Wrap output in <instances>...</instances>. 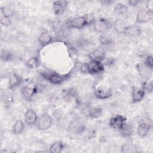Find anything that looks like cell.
Wrapping results in <instances>:
<instances>
[{
    "label": "cell",
    "mask_w": 153,
    "mask_h": 153,
    "mask_svg": "<svg viewBox=\"0 0 153 153\" xmlns=\"http://www.w3.org/2000/svg\"><path fill=\"white\" fill-rule=\"evenodd\" d=\"M128 2V4H130V5H131V6H136L138 4H139L140 1L131 0V1H129Z\"/></svg>",
    "instance_id": "cell-33"
},
{
    "label": "cell",
    "mask_w": 153,
    "mask_h": 153,
    "mask_svg": "<svg viewBox=\"0 0 153 153\" xmlns=\"http://www.w3.org/2000/svg\"><path fill=\"white\" fill-rule=\"evenodd\" d=\"M141 29L137 25L127 26L123 34L129 38H136L141 34Z\"/></svg>",
    "instance_id": "cell-15"
},
{
    "label": "cell",
    "mask_w": 153,
    "mask_h": 153,
    "mask_svg": "<svg viewBox=\"0 0 153 153\" xmlns=\"http://www.w3.org/2000/svg\"><path fill=\"white\" fill-rule=\"evenodd\" d=\"M152 9L142 8L139 10L136 14V21L137 23H147L152 19Z\"/></svg>",
    "instance_id": "cell-5"
},
{
    "label": "cell",
    "mask_w": 153,
    "mask_h": 153,
    "mask_svg": "<svg viewBox=\"0 0 153 153\" xmlns=\"http://www.w3.org/2000/svg\"><path fill=\"white\" fill-rule=\"evenodd\" d=\"M23 81V78L21 76L16 73H12L9 76L8 79V88L11 89L19 85H20Z\"/></svg>",
    "instance_id": "cell-17"
},
{
    "label": "cell",
    "mask_w": 153,
    "mask_h": 153,
    "mask_svg": "<svg viewBox=\"0 0 153 153\" xmlns=\"http://www.w3.org/2000/svg\"><path fill=\"white\" fill-rule=\"evenodd\" d=\"M111 23L108 20L104 18H100L96 20L93 22L94 30L98 33H104L110 27Z\"/></svg>",
    "instance_id": "cell-8"
},
{
    "label": "cell",
    "mask_w": 153,
    "mask_h": 153,
    "mask_svg": "<svg viewBox=\"0 0 153 153\" xmlns=\"http://www.w3.org/2000/svg\"><path fill=\"white\" fill-rule=\"evenodd\" d=\"M85 69L87 73L91 75H95L104 71L105 67L102 62L90 60L85 65Z\"/></svg>",
    "instance_id": "cell-6"
},
{
    "label": "cell",
    "mask_w": 153,
    "mask_h": 153,
    "mask_svg": "<svg viewBox=\"0 0 153 153\" xmlns=\"http://www.w3.org/2000/svg\"><path fill=\"white\" fill-rule=\"evenodd\" d=\"M38 120V117L35 111L32 108L26 109L25 114V121L28 126L34 125Z\"/></svg>",
    "instance_id": "cell-12"
},
{
    "label": "cell",
    "mask_w": 153,
    "mask_h": 153,
    "mask_svg": "<svg viewBox=\"0 0 153 153\" xmlns=\"http://www.w3.org/2000/svg\"><path fill=\"white\" fill-rule=\"evenodd\" d=\"M68 4L66 1H56L53 4V11L56 15L62 14Z\"/></svg>",
    "instance_id": "cell-14"
},
{
    "label": "cell",
    "mask_w": 153,
    "mask_h": 153,
    "mask_svg": "<svg viewBox=\"0 0 153 153\" xmlns=\"http://www.w3.org/2000/svg\"><path fill=\"white\" fill-rule=\"evenodd\" d=\"M39 64V60L38 57H33L29 59L26 62V66L29 69H36Z\"/></svg>",
    "instance_id": "cell-27"
},
{
    "label": "cell",
    "mask_w": 153,
    "mask_h": 153,
    "mask_svg": "<svg viewBox=\"0 0 153 153\" xmlns=\"http://www.w3.org/2000/svg\"><path fill=\"white\" fill-rule=\"evenodd\" d=\"M128 11V7L121 2L117 4L114 10V12L115 16L118 17V19H123V18L127 16Z\"/></svg>",
    "instance_id": "cell-13"
},
{
    "label": "cell",
    "mask_w": 153,
    "mask_h": 153,
    "mask_svg": "<svg viewBox=\"0 0 153 153\" xmlns=\"http://www.w3.org/2000/svg\"><path fill=\"white\" fill-rule=\"evenodd\" d=\"M88 58L91 61H96L102 62L105 59V53L98 49H95L91 51L88 55Z\"/></svg>",
    "instance_id": "cell-16"
},
{
    "label": "cell",
    "mask_w": 153,
    "mask_h": 153,
    "mask_svg": "<svg viewBox=\"0 0 153 153\" xmlns=\"http://www.w3.org/2000/svg\"><path fill=\"white\" fill-rule=\"evenodd\" d=\"M1 11L2 16L8 18H10L14 14V9L10 5H5V6L1 7Z\"/></svg>",
    "instance_id": "cell-26"
},
{
    "label": "cell",
    "mask_w": 153,
    "mask_h": 153,
    "mask_svg": "<svg viewBox=\"0 0 153 153\" xmlns=\"http://www.w3.org/2000/svg\"><path fill=\"white\" fill-rule=\"evenodd\" d=\"M142 87L145 89V91H148V92H152L153 89L152 80L148 79V81L143 82L142 85Z\"/></svg>",
    "instance_id": "cell-29"
},
{
    "label": "cell",
    "mask_w": 153,
    "mask_h": 153,
    "mask_svg": "<svg viewBox=\"0 0 153 153\" xmlns=\"http://www.w3.org/2000/svg\"><path fill=\"white\" fill-rule=\"evenodd\" d=\"M64 146V143L62 141H56L51 145L50 151L53 153H60L63 151Z\"/></svg>",
    "instance_id": "cell-25"
},
{
    "label": "cell",
    "mask_w": 153,
    "mask_h": 153,
    "mask_svg": "<svg viewBox=\"0 0 153 153\" xmlns=\"http://www.w3.org/2000/svg\"><path fill=\"white\" fill-rule=\"evenodd\" d=\"M41 75L48 82L54 85L63 83L69 77V74L62 75L54 72H44L41 73Z\"/></svg>",
    "instance_id": "cell-1"
},
{
    "label": "cell",
    "mask_w": 153,
    "mask_h": 153,
    "mask_svg": "<svg viewBox=\"0 0 153 153\" xmlns=\"http://www.w3.org/2000/svg\"><path fill=\"white\" fill-rule=\"evenodd\" d=\"M126 123V118L121 115H117L110 118L109 121V126L115 130H120Z\"/></svg>",
    "instance_id": "cell-10"
},
{
    "label": "cell",
    "mask_w": 153,
    "mask_h": 153,
    "mask_svg": "<svg viewBox=\"0 0 153 153\" xmlns=\"http://www.w3.org/2000/svg\"><path fill=\"white\" fill-rule=\"evenodd\" d=\"M94 95L99 99H106L112 96L111 89L104 85H96L94 89Z\"/></svg>",
    "instance_id": "cell-7"
},
{
    "label": "cell",
    "mask_w": 153,
    "mask_h": 153,
    "mask_svg": "<svg viewBox=\"0 0 153 153\" xmlns=\"http://www.w3.org/2000/svg\"><path fill=\"white\" fill-rule=\"evenodd\" d=\"M122 153H137L139 152L138 147L134 143H128L123 144L121 147Z\"/></svg>",
    "instance_id": "cell-20"
},
{
    "label": "cell",
    "mask_w": 153,
    "mask_h": 153,
    "mask_svg": "<svg viewBox=\"0 0 153 153\" xmlns=\"http://www.w3.org/2000/svg\"><path fill=\"white\" fill-rule=\"evenodd\" d=\"M11 57H12L11 54L10 52L5 50L2 51L1 54V58L2 61L7 62L8 60H10Z\"/></svg>",
    "instance_id": "cell-30"
},
{
    "label": "cell",
    "mask_w": 153,
    "mask_h": 153,
    "mask_svg": "<svg viewBox=\"0 0 153 153\" xmlns=\"http://www.w3.org/2000/svg\"><path fill=\"white\" fill-rule=\"evenodd\" d=\"M127 26L124 20L121 19H117L114 23V28L118 33H123Z\"/></svg>",
    "instance_id": "cell-21"
},
{
    "label": "cell",
    "mask_w": 153,
    "mask_h": 153,
    "mask_svg": "<svg viewBox=\"0 0 153 153\" xmlns=\"http://www.w3.org/2000/svg\"><path fill=\"white\" fill-rule=\"evenodd\" d=\"M85 129L84 123L79 119L72 120L68 124V131L72 134H80L82 133Z\"/></svg>",
    "instance_id": "cell-2"
},
{
    "label": "cell",
    "mask_w": 153,
    "mask_h": 153,
    "mask_svg": "<svg viewBox=\"0 0 153 153\" xmlns=\"http://www.w3.org/2000/svg\"><path fill=\"white\" fill-rule=\"evenodd\" d=\"M145 65L150 69H152L153 66V59H152V54L149 55L146 57L145 60Z\"/></svg>",
    "instance_id": "cell-31"
},
{
    "label": "cell",
    "mask_w": 153,
    "mask_h": 153,
    "mask_svg": "<svg viewBox=\"0 0 153 153\" xmlns=\"http://www.w3.org/2000/svg\"><path fill=\"white\" fill-rule=\"evenodd\" d=\"M146 91L142 87H134L131 91L132 103H137L142 100L145 95Z\"/></svg>",
    "instance_id": "cell-11"
},
{
    "label": "cell",
    "mask_w": 153,
    "mask_h": 153,
    "mask_svg": "<svg viewBox=\"0 0 153 153\" xmlns=\"http://www.w3.org/2000/svg\"><path fill=\"white\" fill-rule=\"evenodd\" d=\"M102 110L100 107H93L90 108L87 110L86 115L91 118H97L101 116Z\"/></svg>",
    "instance_id": "cell-22"
},
{
    "label": "cell",
    "mask_w": 153,
    "mask_h": 153,
    "mask_svg": "<svg viewBox=\"0 0 153 153\" xmlns=\"http://www.w3.org/2000/svg\"><path fill=\"white\" fill-rule=\"evenodd\" d=\"M38 41L41 45L44 47L51 43L53 41V37L48 32L44 31L41 32L38 36Z\"/></svg>",
    "instance_id": "cell-18"
},
{
    "label": "cell",
    "mask_w": 153,
    "mask_h": 153,
    "mask_svg": "<svg viewBox=\"0 0 153 153\" xmlns=\"http://www.w3.org/2000/svg\"><path fill=\"white\" fill-rule=\"evenodd\" d=\"M151 126L152 120L151 118L149 117H145L142 118L137 127V134L141 137H145L148 133Z\"/></svg>",
    "instance_id": "cell-3"
},
{
    "label": "cell",
    "mask_w": 153,
    "mask_h": 153,
    "mask_svg": "<svg viewBox=\"0 0 153 153\" xmlns=\"http://www.w3.org/2000/svg\"><path fill=\"white\" fill-rule=\"evenodd\" d=\"M1 23L4 26H8L11 24V20L10 18L4 17V16H1Z\"/></svg>",
    "instance_id": "cell-32"
},
{
    "label": "cell",
    "mask_w": 153,
    "mask_h": 153,
    "mask_svg": "<svg viewBox=\"0 0 153 153\" xmlns=\"http://www.w3.org/2000/svg\"><path fill=\"white\" fill-rule=\"evenodd\" d=\"M75 94V91L72 88L66 89V91H63V99L66 100H69L72 99Z\"/></svg>",
    "instance_id": "cell-28"
},
{
    "label": "cell",
    "mask_w": 153,
    "mask_h": 153,
    "mask_svg": "<svg viewBox=\"0 0 153 153\" xmlns=\"http://www.w3.org/2000/svg\"><path fill=\"white\" fill-rule=\"evenodd\" d=\"M25 127L23 122L20 120H18L14 124L12 131L15 134H20L23 133L25 130Z\"/></svg>",
    "instance_id": "cell-24"
},
{
    "label": "cell",
    "mask_w": 153,
    "mask_h": 153,
    "mask_svg": "<svg viewBox=\"0 0 153 153\" xmlns=\"http://www.w3.org/2000/svg\"><path fill=\"white\" fill-rule=\"evenodd\" d=\"M89 23L88 16L86 15L75 17L70 20L69 25L72 28L80 29L87 26Z\"/></svg>",
    "instance_id": "cell-9"
},
{
    "label": "cell",
    "mask_w": 153,
    "mask_h": 153,
    "mask_svg": "<svg viewBox=\"0 0 153 153\" xmlns=\"http://www.w3.org/2000/svg\"><path fill=\"white\" fill-rule=\"evenodd\" d=\"M119 131L122 136L130 137L133 133V129L130 124L125 123V124L119 130Z\"/></svg>",
    "instance_id": "cell-23"
},
{
    "label": "cell",
    "mask_w": 153,
    "mask_h": 153,
    "mask_svg": "<svg viewBox=\"0 0 153 153\" xmlns=\"http://www.w3.org/2000/svg\"><path fill=\"white\" fill-rule=\"evenodd\" d=\"M53 124L51 117L47 113L41 115L37 120V128L41 131H45L49 129Z\"/></svg>",
    "instance_id": "cell-4"
},
{
    "label": "cell",
    "mask_w": 153,
    "mask_h": 153,
    "mask_svg": "<svg viewBox=\"0 0 153 153\" xmlns=\"http://www.w3.org/2000/svg\"><path fill=\"white\" fill-rule=\"evenodd\" d=\"M36 91V89L35 87H29L28 85H25L21 89L22 96L28 100H31Z\"/></svg>",
    "instance_id": "cell-19"
}]
</instances>
